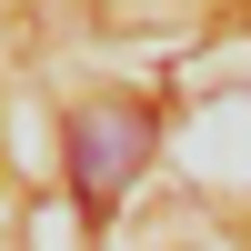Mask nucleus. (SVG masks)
<instances>
[{
  "instance_id": "obj_1",
  "label": "nucleus",
  "mask_w": 251,
  "mask_h": 251,
  "mask_svg": "<svg viewBox=\"0 0 251 251\" xmlns=\"http://www.w3.org/2000/svg\"><path fill=\"white\" fill-rule=\"evenodd\" d=\"M141 151H151V111H131V100H91V111L71 121V191L91 201V211H111L121 181L141 171Z\"/></svg>"
}]
</instances>
